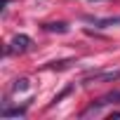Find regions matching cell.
Segmentation results:
<instances>
[{
    "mask_svg": "<svg viewBox=\"0 0 120 120\" xmlns=\"http://www.w3.org/2000/svg\"><path fill=\"white\" fill-rule=\"evenodd\" d=\"M31 45H33V40H31L26 33H19V35L12 38V42H10V47H7V54H12V52H26Z\"/></svg>",
    "mask_w": 120,
    "mask_h": 120,
    "instance_id": "obj_1",
    "label": "cell"
},
{
    "mask_svg": "<svg viewBox=\"0 0 120 120\" xmlns=\"http://www.w3.org/2000/svg\"><path fill=\"white\" fill-rule=\"evenodd\" d=\"M120 78V71H106V73H92V75H87L82 82L85 85H90V82H101V80H118Z\"/></svg>",
    "mask_w": 120,
    "mask_h": 120,
    "instance_id": "obj_2",
    "label": "cell"
},
{
    "mask_svg": "<svg viewBox=\"0 0 120 120\" xmlns=\"http://www.w3.org/2000/svg\"><path fill=\"white\" fill-rule=\"evenodd\" d=\"M113 101H120V92H111V94H104V97H101V99H99V101H97V104H94V106H92L87 113H92V111L97 113L101 106H106V104H113Z\"/></svg>",
    "mask_w": 120,
    "mask_h": 120,
    "instance_id": "obj_3",
    "label": "cell"
},
{
    "mask_svg": "<svg viewBox=\"0 0 120 120\" xmlns=\"http://www.w3.org/2000/svg\"><path fill=\"white\" fill-rule=\"evenodd\" d=\"M0 115H3L5 120H10V118H24L26 115V106H21V108H5Z\"/></svg>",
    "mask_w": 120,
    "mask_h": 120,
    "instance_id": "obj_4",
    "label": "cell"
},
{
    "mask_svg": "<svg viewBox=\"0 0 120 120\" xmlns=\"http://www.w3.org/2000/svg\"><path fill=\"white\" fill-rule=\"evenodd\" d=\"M87 21H92L97 26H115V24H120V17H113V19H92V17H87Z\"/></svg>",
    "mask_w": 120,
    "mask_h": 120,
    "instance_id": "obj_5",
    "label": "cell"
},
{
    "mask_svg": "<svg viewBox=\"0 0 120 120\" xmlns=\"http://www.w3.org/2000/svg\"><path fill=\"white\" fill-rule=\"evenodd\" d=\"M45 28H47V31H56V33H66V31H68V26H66L64 21H59V24H47Z\"/></svg>",
    "mask_w": 120,
    "mask_h": 120,
    "instance_id": "obj_6",
    "label": "cell"
},
{
    "mask_svg": "<svg viewBox=\"0 0 120 120\" xmlns=\"http://www.w3.org/2000/svg\"><path fill=\"white\" fill-rule=\"evenodd\" d=\"M12 90H14V92H24V90H28V80H26V78H21V80H17Z\"/></svg>",
    "mask_w": 120,
    "mask_h": 120,
    "instance_id": "obj_7",
    "label": "cell"
},
{
    "mask_svg": "<svg viewBox=\"0 0 120 120\" xmlns=\"http://www.w3.org/2000/svg\"><path fill=\"white\" fill-rule=\"evenodd\" d=\"M68 92H71V87H66V90H64V92H61V94H56V97H54V99H52V101H54V104H56V101H61V99H64V97H66V94H68Z\"/></svg>",
    "mask_w": 120,
    "mask_h": 120,
    "instance_id": "obj_8",
    "label": "cell"
},
{
    "mask_svg": "<svg viewBox=\"0 0 120 120\" xmlns=\"http://www.w3.org/2000/svg\"><path fill=\"white\" fill-rule=\"evenodd\" d=\"M90 3H99V0H90Z\"/></svg>",
    "mask_w": 120,
    "mask_h": 120,
    "instance_id": "obj_9",
    "label": "cell"
}]
</instances>
